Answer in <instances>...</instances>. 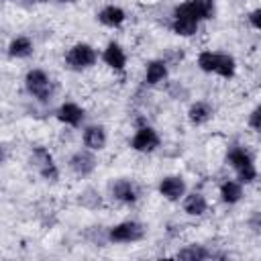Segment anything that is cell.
I'll return each instance as SVG.
<instances>
[{"instance_id":"8fae6325","label":"cell","mask_w":261,"mask_h":261,"mask_svg":"<svg viewBox=\"0 0 261 261\" xmlns=\"http://www.w3.org/2000/svg\"><path fill=\"white\" fill-rule=\"evenodd\" d=\"M84 145L92 151H100L106 147V130L100 124H90L84 128Z\"/></svg>"},{"instance_id":"30bf717a","label":"cell","mask_w":261,"mask_h":261,"mask_svg":"<svg viewBox=\"0 0 261 261\" xmlns=\"http://www.w3.org/2000/svg\"><path fill=\"white\" fill-rule=\"evenodd\" d=\"M35 161H37V169L41 171V175L45 177V179H57V167H55V163H53V157H51V153L47 151V149H35Z\"/></svg>"},{"instance_id":"44dd1931","label":"cell","mask_w":261,"mask_h":261,"mask_svg":"<svg viewBox=\"0 0 261 261\" xmlns=\"http://www.w3.org/2000/svg\"><path fill=\"white\" fill-rule=\"evenodd\" d=\"M234 69H237V63L234 59L228 55V53H218V67H216V75L228 80L234 75Z\"/></svg>"},{"instance_id":"603a6c76","label":"cell","mask_w":261,"mask_h":261,"mask_svg":"<svg viewBox=\"0 0 261 261\" xmlns=\"http://www.w3.org/2000/svg\"><path fill=\"white\" fill-rule=\"evenodd\" d=\"M198 65L202 71L206 73H216V67H218V53L214 51H202L198 55Z\"/></svg>"},{"instance_id":"ac0fdd59","label":"cell","mask_w":261,"mask_h":261,"mask_svg":"<svg viewBox=\"0 0 261 261\" xmlns=\"http://www.w3.org/2000/svg\"><path fill=\"white\" fill-rule=\"evenodd\" d=\"M33 53V41L29 37H16L10 41L8 45V55L16 57V59H24Z\"/></svg>"},{"instance_id":"ffe728a7","label":"cell","mask_w":261,"mask_h":261,"mask_svg":"<svg viewBox=\"0 0 261 261\" xmlns=\"http://www.w3.org/2000/svg\"><path fill=\"white\" fill-rule=\"evenodd\" d=\"M171 29H173V33L179 35V37H192V35H196V31H198V22H196V20H190V18H175V16H173Z\"/></svg>"},{"instance_id":"7402d4cb","label":"cell","mask_w":261,"mask_h":261,"mask_svg":"<svg viewBox=\"0 0 261 261\" xmlns=\"http://www.w3.org/2000/svg\"><path fill=\"white\" fill-rule=\"evenodd\" d=\"M208 257H210V253L202 245H190V247L177 251V259H186V261H202Z\"/></svg>"},{"instance_id":"9c48e42d","label":"cell","mask_w":261,"mask_h":261,"mask_svg":"<svg viewBox=\"0 0 261 261\" xmlns=\"http://www.w3.org/2000/svg\"><path fill=\"white\" fill-rule=\"evenodd\" d=\"M57 118H59L63 124H67V126H77V124H82V120H84V108L77 106L75 102H65V104L59 106Z\"/></svg>"},{"instance_id":"6da1fadb","label":"cell","mask_w":261,"mask_h":261,"mask_svg":"<svg viewBox=\"0 0 261 261\" xmlns=\"http://www.w3.org/2000/svg\"><path fill=\"white\" fill-rule=\"evenodd\" d=\"M228 163H230V167L234 169L237 177H239L243 184H251V181L257 177L255 163H253L251 155H249L243 147H232V149L228 151Z\"/></svg>"},{"instance_id":"5b68a950","label":"cell","mask_w":261,"mask_h":261,"mask_svg":"<svg viewBox=\"0 0 261 261\" xmlns=\"http://www.w3.org/2000/svg\"><path fill=\"white\" fill-rule=\"evenodd\" d=\"M145 234V228L135 222V220H126V222H120L116 226L110 228L108 232V239L112 243H135V241H141Z\"/></svg>"},{"instance_id":"d4e9b609","label":"cell","mask_w":261,"mask_h":261,"mask_svg":"<svg viewBox=\"0 0 261 261\" xmlns=\"http://www.w3.org/2000/svg\"><path fill=\"white\" fill-rule=\"evenodd\" d=\"M249 22H251L253 29L261 31V8H255V10L249 14Z\"/></svg>"},{"instance_id":"52a82bcc","label":"cell","mask_w":261,"mask_h":261,"mask_svg":"<svg viewBox=\"0 0 261 261\" xmlns=\"http://www.w3.org/2000/svg\"><path fill=\"white\" fill-rule=\"evenodd\" d=\"M159 194L165 198V200H179L184 194H186V181L179 177V175H167L159 181Z\"/></svg>"},{"instance_id":"cb8c5ba5","label":"cell","mask_w":261,"mask_h":261,"mask_svg":"<svg viewBox=\"0 0 261 261\" xmlns=\"http://www.w3.org/2000/svg\"><path fill=\"white\" fill-rule=\"evenodd\" d=\"M249 124L261 135V106H257V108L251 112V116H249Z\"/></svg>"},{"instance_id":"277c9868","label":"cell","mask_w":261,"mask_h":261,"mask_svg":"<svg viewBox=\"0 0 261 261\" xmlns=\"http://www.w3.org/2000/svg\"><path fill=\"white\" fill-rule=\"evenodd\" d=\"M24 86H27L29 94L41 102H47L51 96V80L43 69H31L24 75Z\"/></svg>"},{"instance_id":"e0dca14e","label":"cell","mask_w":261,"mask_h":261,"mask_svg":"<svg viewBox=\"0 0 261 261\" xmlns=\"http://www.w3.org/2000/svg\"><path fill=\"white\" fill-rule=\"evenodd\" d=\"M206 208H208V202H206V198L202 194H196L194 192V194H190V196L184 198V210L190 216H202L206 212Z\"/></svg>"},{"instance_id":"4316f807","label":"cell","mask_w":261,"mask_h":261,"mask_svg":"<svg viewBox=\"0 0 261 261\" xmlns=\"http://www.w3.org/2000/svg\"><path fill=\"white\" fill-rule=\"evenodd\" d=\"M37 2H45V0H37Z\"/></svg>"},{"instance_id":"ba28073f","label":"cell","mask_w":261,"mask_h":261,"mask_svg":"<svg viewBox=\"0 0 261 261\" xmlns=\"http://www.w3.org/2000/svg\"><path fill=\"white\" fill-rule=\"evenodd\" d=\"M102 59H104V63L110 67V69H114V71H122L124 67H126V53H124V49L118 45V43H108L106 45V49H104V53H102Z\"/></svg>"},{"instance_id":"2e32d148","label":"cell","mask_w":261,"mask_h":261,"mask_svg":"<svg viewBox=\"0 0 261 261\" xmlns=\"http://www.w3.org/2000/svg\"><path fill=\"white\" fill-rule=\"evenodd\" d=\"M241 198H243V188H241L239 181L226 179V181L220 184V200L224 204H237Z\"/></svg>"},{"instance_id":"484cf974","label":"cell","mask_w":261,"mask_h":261,"mask_svg":"<svg viewBox=\"0 0 261 261\" xmlns=\"http://www.w3.org/2000/svg\"><path fill=\"white\" fill-rule=\"evenodd\" d=\"M59 2H73V0H59Z\"/></svg>"},{"instance_id":"9a60e30c","label":"cell","mask_w":261,"mask_h":261,"mask_svg":"<svg viewBox=\"0 0 261 261\" xmlns=\"http://www.w3.org/2000/svg\"><path fill=\"white\" fill-rule=\"evenodd\" d=\"M69 165H71V169H73L77 175H88V173L94 171L96 159H94L90 153H86V151H77V153L71 157Z\"/></svg>"},{"instance_id":"7a4b0ae2","label":"cell","mask_w":261,"mask_h":261,"mask_svg":"<svg viewBox=\"0 0 261 261\" xmlns=\"http://www.w3.org/2000/svg\"><path fill=\"white\" fill-rule=\"evenodd\" d=\"M175 18H190V20H204L214 16V0H186L173 10Z\"/></svg>"},{"instance_id":"4fadbf2b","label":"cell","mask_w":261,"mask_h":261,"mask_svg":"<svg viewBox=\"0 0 261 261\" xmlns=\"http://www.w3.org/2000/svg\"><path fill=\"white\" fill-rule=\"evenodd\" d=\"M124 18H126V14H124V10L120 8V6H114V4H108V6H104L100 12H98V20L104 24V27H120L122 22H124Z\"/></svg>"},{"instance_id":"3957f363","label":"cell","mask_w":261,"mask_h":261,"mask_svg":"<svg viewBox=\"0 0 261 261\" xmlns=\"http://www.w3.org/2000/svg\"><path fill=\"white\" fill-rule=\"evenodd\" d=\"M98 59V53L92 45L88 43H75L67 55H65V61L71 69H86V67H92Z\"/></svg>"},{"instance_id":"5bb4252c","label":"cell","mask_w":261,"mask_h":261,"mask_svg":"<svg viewBox=\"0 0 261 261\" xmlns=\"http://www.w3.org/2000/svg\"><path fill=\"white\" fill-rule=\"evenodd\" d=\"M165 77H167V65H165V61H161V59H153V61L147 63V69H145V82H147L149 86H157V84H161Z\"/></svg>"},{"instance_id":"8992f818","label":"cell","mask_w":261,"mask_h":261,"mask_svg":"<svg viewBox=\"0 0 261 261\" xmlns=\"http://www.w3.org/2000/svg\"><path fill=\"white\" fill-rule=\"evenodd\" d=\"M130 147L135 151H139V153H151V151H155L159 147V135H157V130L151 128V126H141L135 133V137L130 139Z\"/></svg>"},{"instance_id":"d6986e66","label":"cell","mask_w":261,"mask_h":261,"mask_svg":"<svg viewBox=\"0 0 261 261\" xmlns=\"http://www.w3.org/2000/svg\"><path fill=\"white\" fill-rule=\"evenodd\" d=\"M210 116H212V108L206 102H194L188 110V118L192 124H204L210 120Z\"/></svg>"},{"instance_id":"7c38bea8","label":"cell","mask_w":261,"mask_h":261,"mask_svg":"<svg viewBox=\"0 0 261 261\" xmlns=\"http://www.w3.org/2000/svg\"><path fill=\"white\" fill-rule=\"evenodd\" d=\"M112 194H114L116 200H120L124 204H133V202L139 200V188L130 179H118L112 186Z\"/></svg>"}]
</instances>
